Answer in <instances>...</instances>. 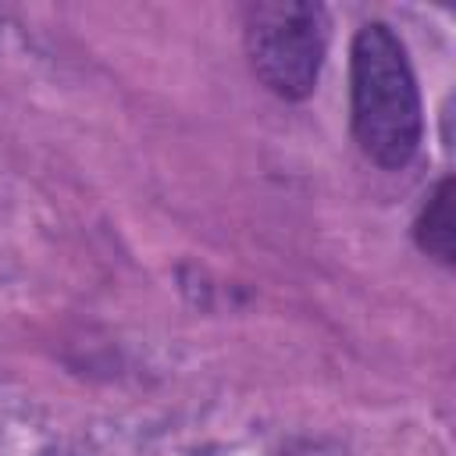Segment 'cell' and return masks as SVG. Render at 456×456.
I'll return each mask as SVG.
<instances>
[{"label": "cell", "mask_w": 456, "mask_h": 456, "mask_svg": "<svg viewBox=\"0 0 456 456\" xmlns=\"http://www.w3.org/2000/svg\"><path fill=\"white\" fill-rule=\"evenodd\" d=\"M349 107L353 135L367 160L399 171L420 146V93L399 36L370 21L353 36L349 50Z\"/></svg>", "instance_id": "6da1fadb"}, {"label": "cell", "mask_w": 456, "mask_h": 456, "mask_svg": "<svg viewBox=\"0 0 456 456\" xmlns=\"http://www.w3.org/2000/svg\"><path fill=\"white\" fill-rule=\"evenodd\" d=\"M242 32L249 64L274 96L303 100L314 93L328 50V14L321 4L256 0L242 11Z\"/></svg>", "instance_id": "7a4b0ae2"}, {"label": "cell", "mask_w": 456, "mask_h": 456, "mask_svg": "<svg viewBox=\"0 0 456 456\" xmlns=\"http://www.w3.org/2000/svg\"><path fill=\"white\" fill-rule=\"evenodd\" d=\"M417 242L428 256L452 264V178H442L417 217Z\"/></svg>", "instance_id": "3957f363"}]
</instances>
